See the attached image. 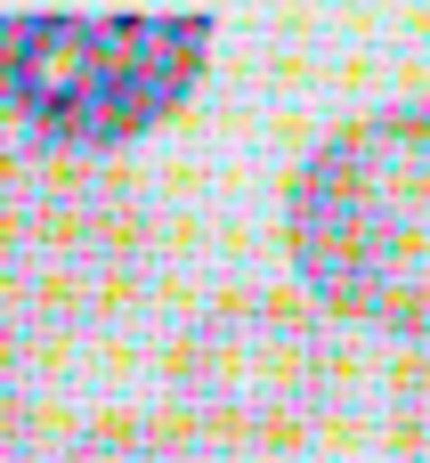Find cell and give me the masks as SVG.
Masks as SVG:
<instances>
[{
    "instance_id": "52a82bcc",
    "label": "cell",
    "mask_w": 430,
    "mask_h": 463,
    "mask_svg": "<svg viewBox=\"0 0 430 463\" xmlns=\"http://www.w3.org/2000/svg\"><path fill=\"white\" fill-rule=\"evenodd\" d=\"M24 448H33V407H24V391L8 374V350H0V463H24Z\"/></svg>"
},
{
    "instance_id": "ba28073f",
    "label": "cell",
    "mask_w": 430,
    "mask_h": 463,
    "mask_svg": "<svg viewBox=\"0 0 430 463\" xmlns=\"http://www.w3.org/2000/svg\"><path fill=\"white\" fill-rule=\"evenodd\" d=\"M0 350H8V342H0Z\"/></svg>"
},
{
    "instance_id": "3957f363",
    "label": "cell",
    "mask_w": 430,
    "mask_h": 463,
    "mask_svg": "<svg viewBox=\"0 0 430 463\" xmlns=\"http://www.w3.org/2000/svg\"><path fill=\"white\" fill-rule=\"evenodd\" d=\"M146 220L73 155H0V342H57L130 301Z\"/></svg>"
},
{
    "instance_id": "7a4b0ae2",
    "label": "cell",
    "mask_w": 430,
    "mask_h": 463,
    "mask_svg": "<svg viewBox=\"0 0 430 463\" xmlns=\"http://www.w3.org/2000/svg\"><path fill=\"white\" fill-rule=\"evenodd\" d=\"M203 57V8H0V106L49 155H106L154 130Z\"/></svg>"
},
{
    "instance_id": "5b68a950",
    "label": "cell",
    "mask_w": 430,
    "mask_h": 463,
    "mask_svg": "<svg viewBox=\"0 0 430 463\" xmlns=\"http://www.w3.org/2000/svg\"><path fill=\"white\" fill-rule=\"evenodd\" d=\"M57 463H211V448L154 415H98L57 448Z\"/></svg>"
},
{
    "instance_id": "6da1fadb",
    "label": "cell",
    "mask_w": 430,
    "mask_h": 463,
    "mask_svg": "<svg viewBox=\"0 0 430 463\" xmlns=\"http://www.w3.org/2000/svg\"><path fill=\"white\" fill-rule=\"evenodd\" d=\"M293 260L341 317L430 334V114L333 130L293 171Z\"/></svg>"
},
{
    "instance_id": "277c9868",
    "label": "cell",
    "mask_w": 430,
    "mask_h": 463,
    "mask_svg": "<svg viewBox=\"0 0 430 463\" xmlns=\"http://www.w3.org/2000/svg\"><path fill=\"white\" fill-rule=\"evenodd\" d=\"M171 391L203 439L301 448L341 391V350L285 293H228L171 342Z\"/></svg>"
},
{
    "instance_id": "8992f818",
    "label": "cell",
    "mask_w": 430,
    "mask_h": 463,
    "mask_svg": "<svg viewBox=\"0 0 430 463\" xmlns=\"http://www.w3.org/2000/svg\"><path fill=\"white\" fill-rule=\"evenodd\" d=\"M398 463H430V358H415L398 383Z\"/></svg>"
}]
</instances>
